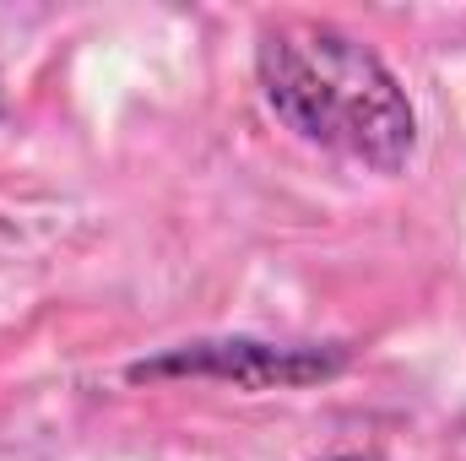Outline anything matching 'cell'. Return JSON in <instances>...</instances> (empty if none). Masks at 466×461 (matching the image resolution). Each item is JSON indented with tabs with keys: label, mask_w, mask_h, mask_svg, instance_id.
Listing matches in <instances>:
<instances>
[{
	"label": "cell",
	"mask_w": 466,
	"mask_h": 461,
	"mask_svg": "<svg viewBox=\"0 0 466 461\" xmlns=\"http://www.w3.org/2000/svg\"><path fill=\"white\" fill-rule=\"evenodd\" d=\"M255 77L271 115L304 141L396 174L418 147V115L396 71L337 22L288 16L260 33Z\"/></svg>",
	"instance_id": "obj_1"
},
{
	"label": "cell",
	"mask_w": 466,
	"mask_h": 461,
	"mask_svg": "<svg viewBox=\"0 0 466 461\" xmlns=\"http://www.w3.org/2000/svg\"><path fill=\"white\" fill-rule=\"evenodd\" d=\"M348 364V347H277L255 337H228V343H185L163 358H141L125 374L130 380H174V374H207V380H233L238 391H271V385H309L331 380Z\"/></svg>",
	"instance_id": "obj_2"
},
{
	"label": "cell",
	"mask_w": 466,
	"mask_h": 461,
	"mask_svg": "<svg viewBox=\"0 0 466 461\" xmlns=\"http://www.w3.org/2000/svg\"><path fill=\"white\" fill-rule=\"evenodd\" d=\"M0 115H5V104H0Z\"/></svg>",
	"instance_id": "obj_4"
},
{
	"label": "cell",
	"mask_w": 466,
	"mask_h": 461,
	"mask_svg": "<svg viewBox=\"0 0 466 461\" xmlns=\"http://www.w3.org/2000/svg\"><path fill=\"white\" fill-rule=\"evenodd\" d=\"M326 461H380V456H326Z\"/></svg>",
	"instance_id": "obj_3"
}]
</instances>
